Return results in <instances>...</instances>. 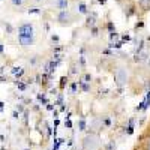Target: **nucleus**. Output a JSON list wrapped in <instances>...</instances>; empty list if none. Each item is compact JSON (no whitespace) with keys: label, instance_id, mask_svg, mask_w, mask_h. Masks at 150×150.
<instances>
[{"label":"nucleus","instance_id":"1","mask_svg":"<svg viewBox=\"0 0 150 150\" xmlns=\"http://www.w3.org/2000/svg\"><path fill=\"white\" fill-rule=\"evenodd\" d=\"M114 78H116V83H117V86H125L128 83V72L125 71L123 68H119L117 71H116V74H114Z\"/></svg>","mask_w":150,"mask_h":150},{"label":"nucleus","instance_id":"2","mask_svg":"<svg viewBox=\"0 0 150 150\" xmlns=\"http://www.w3.org/2000/svg\"><path fill=\"white\" fill-rule=\"evenodd\" d=\"M18 36H33V26L30 23H24L18 27Z\"/></svg>","mask_w":150,"mask_h":150},{"label":"nucleus","instance_id":"3","mask_svg":"<svg viewBox=\"0 0 150 150\" xmlns=\"http://www.w3.org/2000/svg\"><path fill=\"white\" fill-rule=\"evenodd\" d=\"M57 21H60L62 24H68L69 21H71V14H69V11L68 9H65V11H60L59 12V15H57Z\"/></svg>","mask_w":150,"mask_h":150},{"label":"nucleus","instance_id":"4","mask_svg":"<svg viewBox=\"0 0 150 150\" xmlns=\"http://www.w3.org/2000/svg\"><path fill=\"white\" fill-rule=\"evenodd\" d=\"M18 42H20L21 47L27 48L33 44V36H18Z\"/></svg>","mask_w":150,"mask_h":150},{"label":"nucleus","instance_id":"5","mask_svg":"<svg viewBox=\"0 0 150 150\" xmlns=\"http://www.w3.org/2000/svg\"><path fill=\"white\" fill-rule=\"evenodd\" d=\"M138 6L141 12H149L150 11V0H138Z\"/></svg>","mask_w":150,"mask_h":150},{"label":"nucleus","instance_id":"6","mask_svg":"<svg viewBox=\"0 0 150 150\" xmlns=\"http://www.w3.org/2000/svg\"><path fill=\"white\" fill-rule=\"evenodd\" d=\"M24 72H26V71H24L23 68H20V66H14V68L11 69V74H12V75H15L17 78H21L23 75H24Z\"/></svg>","mask_w":150,"mask_h":150},{"label":"nucleus","instance_id":"7","mask_svg":"<svg viewBox=\"0 0 150 150\" xmlns=\"http://www.w3.org/2000/svg\"><path fill=\"white\" fill-rule=\"evenodd\" d=\"M95 24H96V15L95 14L93 15H89V17L86 18V27H90L92 29Z\"/></svg>","mask_w":150,"mask_h":150},{"label":"nucleus","instance_id":"8","mask_svg":"<svg viewBox=\"0 0 150 150\" xmlns=\"http://www.w3.org/2000/svg\"><path fill=\"white\" fill-rule=\"evenodd\" d=\"M78 12H80V14H84V15H87V14H89V8H87V5L86 3H78Z\"/></svg>","mask_w":150,"mask_h":150},{"label":"nucleus","instance_id":"9","mask_svg":"<svg viewBox=\"0 0 150 150\" xmlns=\"http://www.w3.org/2000/svg\"><path fill=\"white\" fill-rule=\"evenodd\" d=\"M68 5H69L68 0H57V8H59L60 11H65V9H68Z\"/></svg>","mask_w":150,"mask_h":150},{"label":"nucleus","instance_id":"10","mask_svg":"<svg viewBox=\"0 0 150 150\" xmlns=\"http://www.w3.org/2000/svg\"><path fill=\"white\" fill-rule=\"evenodd\" d=\"M78 84L81 86V89H83V92H89V90H90V84L87 83V81L81 80V81H78Z\"/></svg>","mask_w":150,"mask_h":150},{"label":"nucleus","instance_id":"11","mask_svg":"<svg viewBox=\"0 0 150 150\" xmlns=\"http://www.w3.org/2000/svg\"><path fill=\"white\" fill-rule=\"evenodd\" d=\"M143 101H144V111L150 107V90L146 93V96H144V99H143Z\"/></svg>","mask_w":150,"mask_h":150},{"label":"nucleus","instance_id":"12","mask_svg":"<svg viewBox=\"0 0 150 150\" xmlns=\"http://www.w3.org/2000/svg\"><path fill=\"white\" fill-rule=\"evenodd\" d=\"M134 123H135V120L131 119V120H129V125H128V128H126V129H128V131H126L128 135H132V134H134Z\"/></svg>","mask_w":150,"mask_h":150},{"label":"nucleus","instance_id":"13","mask_svg":"<svg viewBox=\"0 0 150 150\" xmlns=\"http://www.w3.org/2000/svg\"><path fill=\"white\" fill-rule=\"evenodd\" d=\"M15 86L18 87V90H21V92H26V89H27V86L24 84L23 81H15Z\"/></svg>","mask_w":150,"mask_h":150},{"label":"nucleus","instance_id":"14","mask_svg":"<svg viewBox=\"0 0 150 150\" xmlns=\"http://www.w3.org/2000/svg\"><path fill=\"white\" fill-rule=\"evenodd\" d=\"M78 128H80V131H86L87 123H86V120H84V119H81V120L78 122Z\"/></svg>","mask_w":150,"mask_h":150},{"label":"nucleus","instance_id":"15","mask_svg":"<svg viewBox=\"0 0 150 150\" xmlns=\"http://www.w3.org/2000/svg\"><path fill=\"white\" fill-rule=\"evenodd\" d=\"M107 29H108V32H110V33L116 32V27H114V24H112L111 21H108V23H107Z\"/></svg>","mask_w":150,"mask_h":150},{"label":"nucleus","instance_id":"16","mask_svg":"<svg viewBox=\"0 0 150 150\" xmlns=\"http://www.w3.org/2000/svg\"><path fill=\"white\" fill-rule=\"evenodd\" d=\"M66 83H68V78H66V77H62V78H60V89H65Z\"/></svg>","mask_w":150,"mask_h":150},{"label":"nucleus","instance_id":"17","mask_svg":"<svg viewBox=\"0 0 150 150\" xmlns=\"http://www.w3.org/2000/svg\"><path fill=\"white\" fill-rule=\"evenodd\" d=\"M38 101H41V102H42V104H45V105L48 104V102H47V99H45V95H44V93H42V95H41V93L38 95Z\"/></svg>","mask_w":150,"mask_h":150},{"label":"nucleus","instance_id":"18","mask_svg":"<svg viewBox=\"0 0 150 150\" xmlns=\"http://www.w3.org/2000/svg\"><path fill=\"white\" fill-rule=\"evenodd\" d=\"M27 12H29V14H41V9H38V8H30Z\"/></svg>","mask_w":150,"mask_h":150},{"label":"nucleus","instance_id":"19","mask_svg":"<svg viewBox=\"0 0 150 150\" xmlns=\"http://www.w3.org/2000/svg\"><path fill=\"white\" fill-rule=\"evenodd\" d=\"M134 9H135V6H131V8H129V11L126 12V17H131V15L135 14V11H134Z\"/></svg>","mask_w":150,"mask_h":150},{"label":"nucleus","instance_id":"20","mask_svg":"<svg viewBox=\"0 0 150 150\" xmlns=\"http://www.w3.org/2000/svg\"><path fill=\"white\" fill-rule=\"evenodd\" d=\"M11 2H12V5H15V6H21L24 0H11Z\"/></svg>","mask_w":150,"mask_h":150},{"label":"nucleus","instance_id":"21","mask_svg":"<svg viewBox=\"0 0 150 150\" xmlns=\"http://www.w3.org/2000/svg\"><path fill=\"white\" fill-rule=\"evenodd\" d=\"M114 149H116V143H114V141H111V143L107 146V150H114Z\"/></svg>","mask_w":150,"mask_h":150},{"label":"nucleus","instance_id":"22","mask_svg":"<svg viewBox=\"0 0 150 150\" xmlns=\"http://www.w3.org/2000/svg\"><path fill=\"white\" fill-rule=\"evenodd\" d=\"M77 87H78V84H77V83H72V84H71V90H72V93L77 92Z\"/></svg>","mask_w":150,"mask_h":150},{"label":"nucleus","instance_id":"23","mask_svg":"<svg viewBox=\"0 0 150 150\" xmlns=\"http://www.w3.org/2000/svg\"><path fill=\"white\" fill-rule=\"evenodd\" d=\"M90 30H92V36H98V32H99V29H98V27H95V26H93Z\"/></svg>","mask_w":150,"mask_h":150},{"label":"nucleus","instance_id":"24","mask_svg":"<svg viewBox=\"0 0 150 150\" xmlns=\"http://www.w3.org/2000/svg\"><path fill=\"white\" fill-rule=\"evenodd\" d=\"M84 81L90 83V81H92V75H90V74H86V77H84Z\"/></svg>","mask_w":150,"mask_h":150},{"label":"nucleus","instance_id":"25","mask_svg":"<svg viewBox=\"0 0 150 150\" xmlns=\"http://www.w3.org/2000/svg\"><path fill=\"white\" fill-rule=\"evenodd\" d=\"M65 125H66V128H69V129H71V128H72V122H71V119H68V120L65 122Z\"/></svg>","mask_w":150,"mask_h":150},{"label":"nucleus","instance_id":"26","mask_svg":"<svg viewBox=\"0 0 150 150\" xmlns=\"http://www.w3.org/2000/svg\"><path fill=\"white\" fill-rule=\"evenodd\" d=\"M12 117H14V119H20V112H18V111L15 110L14 112H12Z\"/></svg>","mask_w":150,"mask_h":150},{"label":"nucleus","instance_id":"27","mask_svg":"<svg viewBox=\"0 0 150 150\" xmlns=\"http://www.w3.org/2000/svg\"><path fill=\"white\" fill-rule=\"evenodd\" d=\"M51 41H53V42H59L60 39H59V36H57V35H53V36H51Z\"/></svg>","mask_w":150,"mask_h":150},{"label":"nucleus","instance_id":"28","mask_svg":"<svg viewBox=\"0 0 150 150\" xmlns=\"http://www.w3.org/2000/svg\"><path fill=\"white\" fill-rule=\"evenodd\" d=\"M47 110H50V111H54V105H53V104H47Z\"/></svg>","mask_w":150,"mask_h":150},{"label":"nucleus","instance_id":"29","mask_svg":"<svg viewBox=\"0 0 150 150\" xmlns=\"http://www.w3.org/2000/svg\"><path fill=\"white\" fill-rule=\"evenodd\" d=\"M6 81H8V80H6L5 77H2V75H0V83H6Z\"/></svg>","mask_w":150,"mask_h":150},{"label":"nucleus","instance_id":"30","mask_svg":"<svg viewBox=\"0 0 150 150\" xmlns=\"http://www.w3.org/2000/svg\"><path fill=\"white\" fill-rule=\"evenodd\" d=\"M98 3H99V5H105L107 0H98Z\"/></svg>","mask_w":150,"mask_h":150},{"label":"nucleus","instance_id":"31","mask_svg":"<svg viewBox=\"0 0 150 150\" xmlns=\"http://www.w3.org/2000/svg\"><path fill=\"white\" fill-rule=\"evenodd\" d=\"M131 39V36L129 35H126V36H123V41H129Z\"/></svg>","mask_w":150,"mask_h":150},{"label":"nucleus","instance_id":"32","mask_svg":"<svg viewBox=\"0 0 150 150\" xmlns=\"http://www.w3.org/2000/svg\"><path fill=\"white\" fill-rule=\"evenodd\" d=\"M6 29H8V32H9V33L12 32V26H11V24H8V26H6Z\"/></svg>","mask_w":150,"mask_h":150},{"label":"nucleus","instance_id":"33","mask_svg":"<svg viewBox=\"0 0 150 150\" xmlns=\"http://www.w3.org/2000/svg\"><path fill=\"white\" fill-rule=\"evenodd\" d=\"M143 26H144V23H138V24H137V26H135V27H137V29H138V27H143Z\"/></svg>","mask_w":150,"mask_h":150},{"label":"nucleus","instance_id":"34","mask_svg":"<svg viewBox=\"0 0 150 150\" xmlns=\"http://www.w3.org/2000/svg\"><path fill=\"white\" fill-rule=\"evenodd\" d=\"M17 111H18V112L23 111V105H18V107H17Z\"/></svg>","mask_w":150,"mask_h":150},{"label":"nucleus","instance_id":"35","mask_svg":"<svg viewBox=\"0 0 150 150\" xmlns=\"http://www.w3.org/2000/svg\"><path fill=\"white\" fill-rule=\"evenodd\" d=\"M3 50H5V47H3L2 44H0V53H3Z\"/></svg>","mask_w":150,"mask_h":150},{"label":"nucleus","instance_id":"36","mask_svg":"<svg viewBox=\"0 0 150 150\" xmlns=\"http://www.w3.org/2000/svg\"><path fill=\"white\" fill-rule=\"evenodd\" d=\"M3 107H5V104H3L2 101H0V110H3Z\"/></svg>","mask_w":150,"mask_h":150},{"label":"nucleus","instance_id":"37","mask_svg":"<svg viewBox=\"0 0 150 150\" xmlns=\"http://www.w3.org/2000/svg\"><path fill=\"white\" fill-rule=\"evenodd\" d=\"M0 150H5V147H2V149H0Z\"/></svg>","mask_w":150,"mask_h":150},{"label":"nucleus","instance_id":"38","mask_svg":"<svg viewBox=\"0 0 150 150\" xmlns=\"http://www.w3.org/2000/svg\"><path fill=\"white\" fill-rule=\"evenodd\" d=\"M36 2H42V0H36Z\"/></svg>","mask_w":150,"mask_h":150},{"label":"nucleus","instance_id":"39","mask_svg":"<svg viewBox=\"0 0 150 150\" xmlns=\"http://www.w3.org/2000/svg\"><path fill=\"white\" fill-rule=\"evenodd\" d=\"M0 112H2V110H0Z\"/></svg>","mask_w":150,"mask_h":150}]
</instances>
